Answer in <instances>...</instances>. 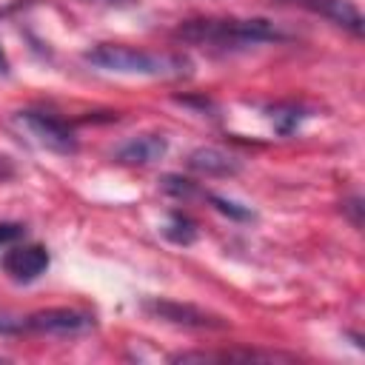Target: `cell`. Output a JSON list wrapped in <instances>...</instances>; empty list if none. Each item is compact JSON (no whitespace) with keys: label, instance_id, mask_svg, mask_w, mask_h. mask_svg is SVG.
<instances>
[{"label":"cell","instance_id":"cell-15","mask_svg":"<svg viewBox=\"0 0 365 365\" xmlns=\"http://www.w3.org/2000/svg\"><path fill=\"white\" fill-rule=\"evenodd\" d=\"M23 225L20 222H0V245H11L14 240L23 237Z\"/></svg>","mask_w":365,"mask_h":365},{"label":"cell","instance_id":"cell-1","mask_svg":"<svg viewBox=\"0 0 365 365\" xmlns=\"http://www.w3.org/2000/svg\"><path fill=\"white\" fill-rule=\"evenodd\" d=\"M86 63L103 68V71H117V74H145V77H185L191 74V63L180 54H154L120 43H100L88 48Z\"/></svg>","mask_w":365,"mask_h":365},{"label":"cell","instance_id":"cell-17","mask_svg":"<svg viewBox=\"0 0 365 365\" xmlns=\"http://www.w3.org/2000/svg\"><path fill=\"white\" fill-rule=\"evenodd\" d=\"M0 74H9V60L3 54V48H0Z\"/></svg>","mask_w":365,"mask_h":365},{"label":"cell","instance_id":"cell-4","mask_svg":"<svg viewBox=\"0 0 365 365\" xmlns=\"http://www.w3.org/2000/svg\"><path fill=\"white\" fill-rule=\"evenodd\" d=\"M94 328V317L77 308H46L23 317V331L51 336H80Z\"/></svg>","mask_w":365,"mask_h":365},{"label":"cell","instance_id":"cell-13","mask_svg":"<svg viewBox=\"0 0 365 365\" xmlns=\"http://www.w3.org/2000/svg\"><path fill=\"white\" fill-rule=\"evenodd\" d=\"M208 200L214 202V208H217V211L228 214L231 220H251V217H254L248 208H242V205H240V202H234V200H225V197H217V194H208Z\"/></svg>","mask_w":365,"mask_h":365},{"label":"cell","instance_id":"cell-14","mask_svg":"<svg viewBox=\"0 0 365 365\" xmlns=\"http://www.w3.org/2000/svg\"><path fill=\"white\" fill-rule=\"evenodd\" d=\"M0 334H23V317L0 311Z\"/></svg>","mask_w":365,"mask_h":365},{"label":"cell","instance_id":"cell-16","mask_svg":"<svg viewBox=\"0 0 365 365\" xmlns=\"http://www.w3.org/2000/svg\"><path fill=\"white\" fill-rule=\"evenodd\" d=\"M342 208H345V211L351 214V220H354V225L359 228V225H362V220H359V211H362V205H359V197H354V200H348V202H345Z\"/></svg>","mask_w":365,"mask_h":365},{"label":"cell","instance_id":"cell-8","mask_svg":"<svg viewBox=\"0 0 365 365\" xmlns=\"http://www.w3.org/2000/svg\"><path fill=\"white\" fill-rule=\"evenodd\" d=\"M168 151V140L163 134H140V137H131L125 140L114 157L125 165H151L157 160H163Z\"/></svg>","mask_w":365,"mask_h":365},{"label":"cell","instance_id":"cell-3","mask_svg":"<svg viewBox=\"0 0 365 365\" xmlns=\"http://www.w3.org/2000/svg\"><path fill=\"white\" fill-rule=\"evenodd\" d=\"M17 123H20V128H26L29 137H34L37 145H43V148H48L54 154H74L77 151L74 131L63 120H57L51 114H43V111H20L17 114Z\"/></svg>","mask_w":365,"mask_h":365},{"label":"cell","instance_id":"cell-2","mask_svg":"<svg viewBox=\"0 0 365 365\" xmlns=\"http://www.w3.org/2000/svg\"><path fill=\"white\" fill-rule=\"evenodd\" d=\"M282 31L265 20H188L177 29V40L194 43V46H220V48H245L268 40H279Z\"/></svg>","mask_w":365,"mask_h":365},{"label":"cell","instance_id":"cell-7","mask_svg":"<svg viewBox=\"0 0 365 365\" xmlns=\"http://www.w3.org/2000/svg\"><path fill=\"white\" fill-rule=\"evenodd\" d=\"M279 3H294V6H302L314 14H322L328 17L331 23L348 29L351 34H362V14L359 9L351 3V0H279Z\"/></svg>","mask_w":365,"mask_h":365},{"label":"cell","instance_id":"cell-9","mask_svg":"<svg viewBox=\"0 0 365 365\" xmlns=\"http://www.w3.org/2000/svg\"><path fill=\"white\" fill-rule=\"evenodd\" d=\"M188 168L197 174H205V177H228V174L240 171V160L222 148L202 145V148H194L188 154Z\"/></svg>","mask_w":365,"mask_h":365},{"label":"cell","instance_id":"cell-6","mask_svg":"<svg viewBox=\"0 0 365 365\" xmlns=\"http://www.w3.org/2000/svg\"><path fill=\"white\" fill-rule=\"evenodd\" d=\"M3 271L14 282H31L48 268V251L43 245H17L3 254Z\"/></svg>","mask_w":365,"mask_h":365},{"label":"cell","instance_id":"cell-19","mask_svg":"<svg viewBox=\"0 0 365 365\" xmlns=\"http://www.w3.org/2000/svg\"><path fill=\"white\" fill-rule=\"evenodd\" d=\"M0 362H3V356H0Z\"/></svg>","mask_w":365,"mask_h":365},{"label":"cell","instance_id":"cell-10","mask_svg":"<svg viewBox=\"0 0 365 365\" xmlns=\"http://www.w3.org/2000/svg\"><path fill=\"white\" fill-rule=\"evenodd\" d=\"M268 120L279 134H294L299 128V123L305 120V111L294 103H277L268 108Z\"/></svg>","mask_w":365,"mask_h":365},{"label":"cell","instance_id":"cell-5","mask_svg":"<svg viewBox=\"0 0 365 365\" xmlns=\"http://www.w3.org/2000/svg\"><path fill=\"white\" fill-rule=\"evenodd\" d=\"M143 308L157 317V319H165V322H174V325H182V328H200V331H222L228 322L211 311H202L197 305H188V302H174V299H145Z\"/></svg>","mask_w":365,"mask_h":365},{"label":"cell","instance_id":"cell-12","mask_svg":"<svg viewBox=\"0 0 365 365\" xmlns=\"http://www.w3.org/2000/svg\"><path fill=\"white\" fill-rule=\"evenodd\" d=\"M160 185H163L165 194H171V197H177V200H191V197L197 194V185H194L191 180L180 177V174H165Z\"/></svg>","mask_w":365,"mask_h":365},{"label":"cell","instance_id":"cell-18","mask_svg":"<svg viewBox=\"0 0 365 365\" xmlns=\"http://www.w3.org/2000/svg\"><path fill=\"white\" fill-rule=\"evenodd\" d=\"M108 3H123V0H108Z\"/></svg>","mask_w":365,"mask_h":365},{"label":"cell","instance_id":"cell-11","mask_svg":"<svg viewBox=\"0 0 365 365\" xmlns=\"http://www.w3.org/2000/svg\"><path fill=\"white\" fill-rule=\"evenodd\" d=\"M163 234H165L171 242H177V245H191L194 237H197V225H194L185 214H171L168 222L163 225Z\"/></svg>","mask_w":365,"mask_h":365}]
</instances>
